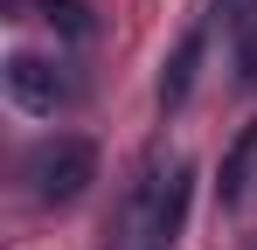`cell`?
<instances>
[{
	"instance_id": "obj_1",
	"label": "cell",
	"mask_w": 257,
	"mask_h": 250,
	"mask_svg": "<svg viewBox=\"0 0 257 250\" xmlns=\"http://www.w3.org/2000/svg\"><path fill=\"white\" fill-rule=\"evenodd\" d=\"M188 195H195V167L188 160H146L132 181L125 208H118V236L125 243H174L188 222Z\"/></svg>"
},
{
	"instance_id": "obj_2",
	"label": "cell",
	"mask_w": 257,
	"mask_h": 250,
	"mask_svg": "<svg viewBox=\"0 0 257 250\" xmlns=\"http://www.w3.org/2000/svg\"><path fill=\"white\" fill-rule=\"evenodd\" d=\"M21 181H28V195L42 208H70V202H84L90 181H97V146L84 132H49L42 146L21 160Z\"/></svg>"
},
{
	"instance_id": "obj_3",
	"label": "cell",
	"mask_w": 257,
	"mask_h": 250,
	"mask_svg": "<svg viewBox=\"0 0 257 250\" xmlns=\"http://www.w3.org/2000/svg\"><path fill=\"white\" fill-rule=\"evenodd\" d=\"M0 83H7V104L28 111V118H56V111H70L77 90H84L77 70H70L63 56H35V49H14L7 70H0Z\"/></svg>"
},
{
	"instance_id": "obj_4",
	"label": "cell",
	"mask_w": 257,
	"mask_h": 250,
	"mask_svg": "<svg viewBox=\"0 0 257 250\" xmlns=\"http://www.w3.org/2000/svg\"><path fill=\"white\" fill-rule=\"evenodd\" d=\"M202 42H209V28H202V21H195L188 35L174 42L167 70H160V111H181V104H188V90H195V70H202Z\"/></svg>"
},
{
	"instance_id": "obj_5",
	"label": "cell",
	"mask_w": 257,
	"mask_h": 250,
	"mask_svg": "<svg viewBox=\"0 0 257 250\" xmlns=\"http://www.w3.org/2000/svg\"><path fill=\"white\" fill-rule=\"evenodd\" d=\"M42 21L56 28V35H70V42H90V35H97V21H90L84 0H42Z\"/></svg>"
},
{
	"instance_id": "obj_6",
	"label": "cell",
	"mask_w": 257,
	"mask_h": 250,
	"mask_svg": "<svg viewBox=\"0 0 257 250\" xmlns=\"http://www.w3.org/2000/svg\"><path fill=\"white\" fill-rule=\"evenodd\" d=\"M250 153H257V125H243L236 153L222 160V202H236V195H243V167H250Z\"/></svg>"
}]
</instances>
